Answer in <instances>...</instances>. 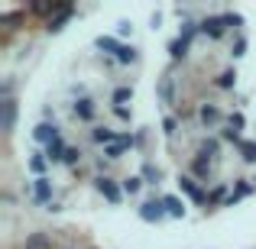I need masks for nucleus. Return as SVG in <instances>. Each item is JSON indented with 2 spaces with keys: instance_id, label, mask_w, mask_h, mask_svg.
Returning a JSON list of instances; mask_svg holds the SVG:
<instances>
[{
  "instance_id": "1",
  "label": "nucleus",
  "mask_w": 256,
  "mask_h": 249,
  "mask_svg": "<svg viewBox=\"0 0 256 249\" xmlns=\"http://www.w3.org/2000/svg\"><path fill=\"white\" fill-rule=\"evenodd\" d=\"M94 188H98V194H104V201L110 207H117L120 201H124V188H120L110 175H98V178H94Z\"/></svg>"
},
{
  "instance_id": "2",
  "label": "nucleus",
  "mask_w": 256,
  "mask_h": 249,
  "mask_svg": "<svg viewBox=\"0 0 256 249\" xmlns=\"http://www.w3.org/2000/svg\"><path fill=\"white\" fill-rule=\"evenodd\" d=\"M166 217H169V211H166L162 198H152V201H143V204H140V220H146V224H162Z\"/></svg>"
},
{
  "instance_id": "3",
  "label": "nucleus",
  "mask_w": 256,
  "mask_h": 249,
  "mask_svg": "<svg viewBox=\"0 0 256 249\" xmlns=\"http://www.w3.org/2000/svg\"><path fill=\"white\" fill-rule=\"evenodd\" d=\"M178 191L185 194V198H192L194 204H208V191L192 178V175H178Z\"/></svg>"
},
{
  "instance_id": "4",
  "label": "nucleus",
  "mask_w": 256,
  "mask_h": 249,
  "mask_svg": "<svg viewBox=\"0 0 256 249\" xmlns=\"http://www.w3.org/2000/svg\"><path fill=\"white\" fill-rule=\"evenodd\" d=\"M65 6H68V0H32L30 10L36 13V16H49L52 19V16H58Z\"/></svg>"
},
{
  "instance_id": "5",
  "label": "nucleus",
  "mask_w": 256,
  "mask_h": 249,
  "mask_svg": "<svg viewBox=\"0 0 256 249\" xmlns=\"http://www.w3.org/2000/svg\"><path fill=\"white\" fill-rule=\"evenodd\" d=\"M30 201H36V204H52V181L49 178H32Z\"/></svg>"
},
{
  "instance_id": "6",
  "label": "nucleus",
  "mask_w": 256,
  "mask_h": 249,
  "mask_svg": "<svg viewBox=\"0 0 256 249\" xmlns=\"http://www.w3.org/2000/svg\"><path fill=\"white\" fill-rule=\"evenodd\" d=\"M198 159H208V162L218 165L220 162V139L218 136H204L198 143Z\"/></svg>"
},
{
  "instance_id": "7",
  "label": "nucleus",
  "mask_w": 256,
  "mask_h": 249,
  "mask_svg": "<svg viewBox=\"0 0 256 249\" xmlns=\"http://www.w3.org/2000/svg\"><path fill=\"white\" fill-rule=\"evenodd\" d=\"M13 126H16V100L6 97V100H0V130L13 133Z\"/></svg>"
},
{
  "instance_id": "8",
  "label": "nucleus",
  "mask_w": 256,
  "mask_h": 249,
  "mask_svg": "<svg viewBox=\"0 0 256 249\" xmlns=\"http://www.w3.org/2000/svg\"><path fill=\"white\" fill-rule=\"evenodd\" d=\"M94 113H98V110H94V100L91 97H75V100H72V117H75V120L91 123Z\"/></svg>"
},
{
  "instance_id": "9",
  "label": "nucleus",
  "mask_w": 256,
  "mask_h": 249,
  "mask_svg": "<svg viewBox=\"0 0 256 249\" xmlns=\"http://www.w3.org/2000/svg\"><path fill=\"white\" fill-rule=\"evenodd\" d=\"M192 178L198 181V185H201V181L208 185V181L214 178V162H208V159H198V156H194V159H192Z\"/></svg>"
},
{
  "instance_id": "10",
  "label": "nucleus",
  "mask_w": 256,
  "mask_h": 249,
  "mask_svg": "<svg viewBox=\"0 0 256 249\" xmlns=\"http://www.w3.org/2000/svg\"><path fill=\"white\" fill-rule=\"evenodd\" d=\"M58 136H62V133H58V126H56V123H46V120L36 126V130H32V139H36V143H42V146L56 143Z\"/></svg>"
},
{
  "instance_id": "11",
  "label": "nucleus",
  "mask_w": 256,
  "mask_h": 249,
  "mask_svg": "<svg viewBox=\"0 0 256 249\" xmlns=\"http://www.w3.org/2000/svg\"><path fill=\"white\" fill-rule=\"evenodd\" d=\"M201 32H204L208 39H220L227 32L224 16H204V19H201Z\"/></svg>"
},
{
  "instance_id": "12",
  "label": "nucleus",
  "mask_w": 256,
  "mask_h": 249,
  "mask_svg": "<svg viewBox=\"0 0 256 249\" xmlns=\"http://www.w3.org/2000/svg\"><path fill=\"white\" fill-rule=\"evenodd\" d=\"M198 120H201V126H218L224 117H220V107L218 104H201L198 107Z\"/></svg>"
},
{
  "instance_id": "13",
  "label": "nucleus",
  "mask_w": 256,
  "mask_h": 249,
  "mask_svg": "<svg viewBox=\"0 0 256 249\" xmlns=\"http://www.w3.org/2000/svg\"><path fill=\"white\" fill-rule=\"evenodd\" d=\"M94 45H98L104 55H114V58H120V52H124V42L114 39V36H98V39H94Z\"/></svg>"
},
{
  "instance_id": "14",
  "label": "nucleus",
  "mask_w": 256,
  "mask_h": 249,
  "mask_svg": "<svg viewBox=\"0 0 256 249\" xmlns=\"http://www.w3.org/2000/svg\"><path fill=\"white\" fill-rule=\"evenodd\" d=\"M72 16H75V3H68L62 13H58V16L46 19V29H49V32H62V29H65V23H68Z\"/></svg>"
},
{
  "instance_id": "15",
  "label": "nucleus",
  "mask_w": 256,
  "mask_h": 249,
  "mask_svg": "<svg viewBox=\"0 0 256 249\" xmlns=\"http://www.w3.org/2000/svg\"><path fill=\"white\" fill-rule=\"evenodd\" d=\"M250 194H253V185H250V181H246V178H237V185H234L230 198L224 201V207H234V204H237L240 198H250Z\"/></svg>"
},
{
  "instance_id": "16",
  "label": "nucleus",
  "mask_w": 256,
  "mask_h": 249,
  "mask_svg": "<svg viewBox=\"0 0 256 249\" xmlns=\"http://www.w3.org/2000/svg\"><path fill=\"white\" fill-rule=\"evenodd\" d=\"M156 94L172 107L175 104V78L172 75H162V78H159V84H156Z\"/></svg>"
},
{
  "instance_id": "17",
  "label": "nucleus",
  "mask_w": 256,
  "mask_h": 249,
  "mask_svg": "<svg viewBox=\"0 0 256 249\" xmlns=\"http://www.w3.org/2000/svg\"><path fill=\"white\" fill-rule=\"evenodd\" d=\"M188 49H192V42H188V39H182V36H175L172 42H169L172 62H185V58H188Z\"/></svg>"
},
{
  "instance_id": "18",
  "label": "nucleus",
  "mask_w": 256,
  "mask_h": 249,
  "mask_svg": "<svg viewBox=\"0 0 256 249\" xmlns=\"http://www.w3.org/2000/svg\"><path fill=\"white\" fill-rule=\"evenodd\" d=\"M23 249H52V237L49 233H26Z\"/></svg>"
},
{
  "instance_id": "19",
  "label": "nucleus",
  "mask_w": 256,
  "mask_h": 249,
  "mask_svg": "<svg viewBox=\"0 0 256 249\" xmlns=\"http://www.w3.org/2000/svg\"><path fill=\"white\" fill-rule=\"evenodd\" d=\"M65 152H68V146H65L62 136H58L56 143L46 146V159H49V162H65Z\"/></svg>"
},
{
  "instance_id": "20",
  "label": "nucleus",
  "mask_w": 256,
  "mask_h": 249,
  "mask_svg": "<svg viewBox=\"0 0 256 249\" xmlns=\"http://www.w3.org/2000/svg\"><path fill=\"white\" fill-rule=\"evenodd\" d=\"M114 139H117V133L110 126H94L91 130V143H98V146H110Z\"/></svg>"
},
{
  "instance_id": "21",
  "label": "nucleus",
  "mask_w": 256,
  "mask_h": 249,
  "mask_svg": "<svg viewBox=\"0 0 256 249\" xmlns=\"http://www.w3.org/2000/svg\"><path fill=\"white\" fill-rule=\"evenodd\" d=\"M166 201V211H169V217H185V201L175 198V194H162Z\"/></svg>"
},
{
  "instance_id": "22",
  "label": "nucleus",
  "mask_w": 256,
  "mask_h": 249,
  "mask_svg": "<svg viewBox=\"0 0 256 249\" xmlns=\"http://www.w3.org/2000/svg\"><path fill=\"white\" fill-rule=\"evenodd\" d=\"M214 84H218L220 91H234V84H237V68H224L218 78H214Z\"/></svg>"
},
{
  "instance_id": "23",
  "label": "nucleus",
  "mask_w": 256,
  "mask_h": 249,
  "mask_svg": "<svg viewBox=\"0 0 256 249\" xmlns=\"http://www.w3.org/2000/svg\"><path fill=\"white\" fill-rule=\"evenodd\" d=\"M227 198H230V191H227V181H218V185L208 191V204H224Z\"/></svg>"
},
{
  "instance_id": "24",
  "label": "nucleus",
  "mask_w": 256,
  "mask_h": 249,
  "mask_svg": "<svg viewBox=\"0 0 256 249\" xmlns=\"http://www.w3.org/2000/svg\"><path fill=\"white\" fill-rule=\"evenodd\" d=\"M143 185H146V181H143V175H126V178L120 181L124 194H130V198H133V194H140V188H143Z\"/></svg>"
},
{
  "instance_id": "25",
  "label": "nucleus",
  "mask_w": 256,
  "mask_h": 249,
  "mask_svg": "<svg viewBox=\"0 0 256 249\" xmlns=\"http://www.w3.org/2000/svg\"><path fill=\"white\" fill-rule=\"evenodd\" d=\"M130 100H133V87H130V84L117 87V91L110 94V104H114V107H126V104H130Z\"/></svg>"
},
{
  "instance_id": "26",
  "label": "nucleus",
  "mask_w": 256,
  "mask_h": 249,
  "mask_svg": "<svg viewBox=\"0 0 256 249\" xmlns=\"http://www.w3.org/2000/svg\"><path fill=\"white\" fill-rule=\"evenodd\" d=\"M46 162H49V159H46L42 152H32L30 156V172L36 175V178H46Z\"/></svg>"
},
{
  "instance_id": "27",
  "label": "nucleus",
  "mask_w": 256,
  "mask_h": 249,
  "mask_svg": "<svg viewBox=\"0 0 256 249\" xmlns=\"http://www.w3.org/2000/svg\"><path fill=\"white\" fill-rule=\"evenodd\" d=\"M143 181H146V185H159V181H162V168L152 165V162H146L143 165Z\"/></svg>"
},
{
  "instance_id": "28",
  "label": "nucleus",
  "mask_w": 256,
  "mask_h": 249,
  "mask_svg": "<svg viewBox=\"0 0 256 249\" xmlns=\"http://www.w3.org/2000/svg\"><path fill=\"white\" fill-rule=\"evenodd\" d=\"M240 156H244V162H256V143H240Z\"/></svg>"
},
{
  "instance_id": "29",
  "label": "nucleus",
  "mask_w": 256,
  "mask_h": 249,
  "mask_svg": "<svg viewBox=\"0 0 256 249\" xmlns=\"http://www.w3.org/2000/svg\"><path fill=\"white\" fill-rule=\"evenodd\" d=\"M224 26L227 29H240V26H244V16H240V13H224Z\"/></svg>"
},
{
  "instance_id": "30",
  "label": "nucleus",
  "mask_w": 256,
  "mask_h": 249,
  "mask_svg": "<svg viewBox=\"0 0 256 249\" xmlns=\"http://www.w3.org/2000/svg\"><path fill=\"white\" fill-rule=\"evenodd\" d=\"M227 126H230L234 133H240L246 126V120H244V113H230V117H227Z\"/></svg>"
},
{
  "instance_id": "31",
  "label": "nucleus",
  "mask_w": 256,
  "mask_h": 249,
  "mask_svg": "<svg viewBox=\"0 0 256 249\" xmlns=\"http://www.w3.org/2000/svg\"><path fill=\"white\" fill-rule=\"evenodd\" d=\"M78 162H82V149L68 146V152H65V165H78Z\"/></svg>"
},
{
  "instance_id": "32",
  "label": "nucleus",
  "mask_w": 256,
  "mask_h": 249,
  "mask_svg": "<svg viewBox=\"0 0 256 249\" xmlns=\"http://www.w3.org/2000/svg\"><path fill=\"white\" fill-rule=\"evenodd\" d=\"M114 117L124 120V123H130V120H133V110H130V107H114Z\"/></svg>"
},
{
  "instance_id": "33",
  "label": "nucleus",
  "mask_w": 256,
  "mask_h": 249,
  "mask_svg": "<svg viewBox=\"0 0 256 249\" xmlns=\"http://www.w3.org/2000/svg\"><path fill=\"white\" fill-rule=\"evenodd\" d=\"M230 55H234V58H244V55H246V39H237V42H234Z\"/></svg>"
},
{
  "instance_id": "34",
  "label": "nucleus",
  "mask_w": 256,
  "mask_h": 249,
  "mask_svg": "<svg viewBox=\"0 0 256 249\" xmlns=\"http://www.w3.org/2000/svg\"><path fill=\"white\" fill-rule=\"evenodd\" d=\"M162 130H166V136H175V130H178L175 117H166V120H162Z\"/></svg>"
},
{
  "instance_id": "35",
  "label": "nucleus",
  "mask_w": 256,
  "mask_h": 249,
  "mask_svg": "<svg viewBox=\"0 0 256 249\" xmlns=\"http://www.w3.org/2000/svg\"><path fill=\"white\" fill-rule=\"evenodd\" d=\"M126 32H133V26L124 19V23H120V29H117V36H126Z\"/></svg>"
}]
</instances>
